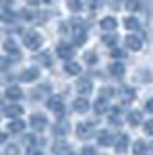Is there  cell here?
Listing matches in <instances>:
<instances>
[{"label":"cell","instance_id":"1","mask_svg":"<svg viewBox=\"0 0 153 155\" xmlns=\"http://www.w3.org/2000/svg\"><path fill=\"white\" fill-rule=\"evenodd\" d=\"M23 45H25L29 51H37L41 45H43V37L39 35L37 31H33V29H29V31L23 33Z\"/></svg>","mask_w":153,"mask_h":155},{"label":"cell","instance_id":"2","mask_svg":"<svg viewBox=\"0 0 153 155\" xmlns=\"http://www.w3.org/2000/svg\"><path fill=\"white\" fill-rule=\"evenodd\" d=\"M47 107H49L52 113H56V114H62V113H64V101H62L60 95L50 97V99L47 101Z\"/></svg>","mask_w":153,"mask_h":155},{"label":"cell","instance_id":"3","mask_svg":"<svg viewBox=\"0 0 153 155\" xmlns=\"http://www.w3.org/2000/svg\"><path fill=\"white\" fill-rule=\"evenodd\" d=\"M29 124H31V128H33V130H37V132H43V130L47 128V116L37 113V114H33V116H31Z\"/></svg>","mask_w":153,"mask_h":155},{"label":"cell","instance_id":"4","mask_svg":"<svg viewBox=\"0 0 153 155\" xmlns=\"http://www.w3.org/2000/svg\"><path fill=\"white\" fill-rule=\"evenodd\" d=\"M76 134H78V138H89V136L93 134V122H80L78 128H76Z\"/></svg>","mask_w":153,"mask_h":155},{"label":"cell","instance_id":"5","mask_svg":"<svg viewBox=\"0 0 153 155\" xmlns=\"http://www.w3.org/2000/svg\"><path fill=\"white\" fill-rule=\"evenodd\" d=\"M56 54H58L62 60H70V58L74 56V48H72V45H68V43H60V45L56 47Z\"/></svg>","mask_w":153,"mask_h":155},{"label":"cell","instance_id":"6","mask_svg":"<svg viewBox=\"0 0 153 155\" xmlns=\"http://www.w3.org/2000/svg\"><path fill=\"white\" fill-rule=\"evenodd\" d=\"M74 41L78 43V45H82L85 41V29H83V23L82 21H74Z\"/></svg>","mask_w":153,"mask_h":155},{"label":"cell","instance_id":"7","mask_svg":"<svg viewBox=\"0 0 153 155\" xmlns=\"http://www.w3.org/2000/svg\"><path fill=\"white\" fill-rule=\"evenodd\" d=\"M78 91L82 95H87L93 91V81L89 80V78H80L78 80Z\"/></svg>","mask_w":153,"mask_h":155},{"label":"cell","instance_id":"8","mask_svg":"<svg viewBox=\"0 0 153 155\" xmlns=\"http://www.w3.org/2000/svg\"><path fill=\"white\" fill-rule=\"evenodd\" d=\"M128 145H130V138H128L126 134H120L116 140V143H114V149H116V153H124L128 149Z\"/></svg>","mask_w":153,"mask_h":155},{"label":"cell","instance_id":"9","mask_svg":"<svg viewBox=\"0 0 153 155\" xmlns=\"http://www.w3.org/2000/svg\"><path fill=\"white\" fill-rule=\"evenodd\" d=\"M74 110L80 113V114L87 113V110H89V101L85 99V97H78V99L74 101Z\"/></svg>","mask_w":153,"mask_h":155},{"label":"cell","instance_id":"10","mask_svg":"<svg viewBox=\"0 0 153 155\" xmlns=\"http://www.w3.org/2000/svg\"><path fill=\"white\" fill-rule=\"evenodd\" d=\"M52 151H54V155H72V147L66 142H56L54 147H52Z\"/></svg>","mask_w":153,"mask_h":155},{"label":"cell","instance_id":"11","mask_svg":"<svg viewBox=\"0 0 153 155\" xmlns=\"http://www.w3.org/2000/svg\"><path fill=\"white\" fill-rule=\"evenodd\" d=\"M124 43H126V47L130 48V51H140V48H142V39L138 35H128Z\"/></svg>","mask_w":153,"mask_h":155},{"label":"cell","instance_id":"12","mask_svg":"<svg viewBox=\"0 0 153 155\" xmlns=\"http://www.w3.org/2000/svg\"><path fill=\"white\" fill-rule=\"evenodd\" d=\"M23 128H25V122L20 120V118L8 122V132H10V134H20V132H23Z\"/></svg>","mask_w":153,"mask_h":155},{"label":"cell","instance_id":"13","mask_svg":"<svg viewBox=\"0 0 153 155\" xmlns=\"http://www.w3.org/2000/svg\"><path fill=\"white\" fill-rule=\"evenodd\" d=\"M20 78H21V81H33V80L39 78V70H37V68H27V70L21 72Z\"/></svg>","mask_w":153,"mask_h":155},{"label":"cell","instance_id":"14","mask_svg":"<svg viewBox=\"0 0 153 155\" xmlns=\"http://www.w3.org/2000/svg\"><path fill=\"white\" fill-rule=\"evenodd\" d=\"M134 99H136V93H134L132 87H122V93H120V101H122V103L128 105V103H132Z\"/></svg>","mask_w":153,"mask_h":155},{"label":"cell","instance_id":"15","mask_svg":"<svg viewBox=\"0 0 153 155\" xmlns=\"http://www.w3.org/2000/svg\"><path fill=\"white\" fill-rule=\"evenodd\" d=\"M68 130H70L68 122H64V120H60V122H56V124H54V128H52V132H54V136H58V138H62V136H66V134H68Z\"/></svg>","mask_w":153,"mask_h":155},{"label":"cell","instance_id":"16","mask_svg":"<svg viewBox=\"0 0 153 155\" xmlns=\"http://www.w3.org/2000/svg\"><path fill=\"white\" fill-rule=\"evenodd\" d=\"M97 142H99V145H111L112 143V134L109 132V130H103V132H99L97 134Z\"/></svg>","mask_w":153,"mask_h":155},{"label":"cell","instance_id":"17","mask_svg":"<svg viewBox=\"0 0 153 155\" xmlns=\"http://www.w3.org/2000/svg\"><path fill=\"white\" fill-rule=\"evenodd\" d=\"M6 97H8V99H12V101H18V99H21V97H23V91L18 85H10L6 89Z\"/></svg>","mask_w":153,"mask_h":155},{"label":"cell","instance_id":"18","mask_svg":"<svg viewBox=\"0 0 153 155\" xmlns=\"http://www.w3.org/2000/svg\"><path fill=\"white\" fill-rule=\"evenodd\" d=\"M64 70L68 72L70 76H80V74H82V66H80L78 62H74V60H68V62H66Z\"/></svg>","mask_w":153,"mask_h":155},{"label":"cell","instance_id":"19","mask_svg":"<svg viewBox=\"0 0 153 155\" xmlns=\"http://www.w3.org/2000/svg\"><path fill=\"white\" fill-rule=\"evenodd\" d=\"M95 113L97 114H103V113H107L109 110V99H103V97H99L97 101H95Z\"/></svg>","mask_w":153,"mask_h":155},{"label":"cell","instance_id":"20","mask_svg":"<svg viewBox=\"0 0 153 155\" xmlns=\"http://www.w3.org/2000/svg\"><path fill=\"white\" fill-rule=\"evenodd\" d=\"M109 72H111L114 78H122L124 76V64L122 62H112V64L109 66Z\"/></svg>","mask_w":153,"mask_h":155},{"label":"cell","instance_id":"21","mask_svg":"<svg viewBox=\"0 0 153 155\" xmlns=\"http://www.w3.org/2000/svg\"><path fill=\"white\" fill-rule=\"evenodd\" d=\"M23 113V109L20 105H10V107H6V114L8 116H12V118H18V116H21Z\"/></svg>","mask_w":153,"mask_h":155},{"label":"cell","instance_id":"22","mask_svg":"<svg viewBox=\"0 0 153 155\" xmlns=\"http://www.w3.org/2000/svg\"><path fill=\"white\" fill-rule=\"evenodd\" d=\"M132 149H134V155H147V145H145V142H140V140H138V142L132 145Z\"/></svg>","mask_w":153,"mask_h":155},{"label":"cell","instance_id":"23","mask_svg":"<svg viewBox=\"0 0 153 155\" xmlns=\"http://www.w3.org/2000/svg\"><path fill=\"white\" fill-rule=\"evenodd\" d=\"M101 27L105 29V31H112V29L116 27V19L114 18H103L101 19Z\"/></svg>","mask_w":153,"mask_h":155},{"label":"cell","instance_id":"24","mask_svg":"<svg viewBox=\"0 0 153 155\" xmlns=\"http://www.w3.org/2000/svg\"><path fill=\"white\" fill-rule=\"evenodd\" d=\"M4 51L10 52V54H14V56H20V48L16 47L14 41H6V43H4Z\"/></svg>","mask_w":153,"mask_h":155},{"label":"cell","instance_id":"25","mask_svg":"<svg viewBox=\"0 0 153 155\" xmlns=\"http://www.w3.org/2000/svg\"><path fill=\"white\" fill-rule=\"evenodd\" d=\"M128 122H130L132 126H138L142 122V113L140 110H132V113L128 114Z\"/></svg>","mask_w":153,"mask_h":155},{"label":"cell","instance_id":"26","mask_svg":"<svg viewBox=\"0 0 153 155\" xmlns=\"http://www.w3.org/2000/svg\"><path fill=\"white\" fill-rule=\"evenodd\" d=\"M124 27L126 29H140V21L136 18H126L124 19Z\"/></svg>","mask_w":153,"mask_h":155},{"label":"cell","instance_id":"27","mask_svg":"<svg viewBox=\"0 0 153 155\" xmlns=\"http://www.w3.org/2000/svg\"><path fill=\"white\" fill-rule=\"evenodd\" d=\"M103 43H105L107 47H114V43H116V35H112V33L103 35Z\"/></svg>","mask_w":153,"mask_h":155},{"label":"cell","instance_id":"28","mask_svg":"<svg viewBox=\"0 0 153 155\" xmlns=\"http://www.w3.org/2000/svg\"><path fill=\"white\" fill-rule=\"evenodd\" d=\"M25 143L33 147V145H39V143H43V140H39L37 136H25Z\"/></svg>","mask_w":153,"mask_h":155},{"label":"cell","instance_id":"29","mask_svg":"<svg viewBox=\"0 0 153 155\" xmlns=\"http://www.w3.org/2000/svg\"><path fill=\"white\" fill-rule=\"evenodd\" d=\"M85 62H87L89 66H93V64H97V54L95 52H85Z\"/></svg>","mask_w":153,"mask_h":155},{"label":"cell","instance_id":"30","mask_svg":"<svg viewBox=\"0 0 153 155\" xmlns=\"http://www.w3.org/2000/svg\"><path fill=\"white\" fill-rule=\"evenodd\" d=\"M39 60L45 66H50V54H49V52H43V54H39Z\"/></svg>","mask_w":153,"mask_h":155},{"label":"cell","instance_id":"31","mask_svg":"<svg viewBox=\"0 0 153 155\" xmlns=\"http://www.w3.org/2000/svg\"><path fill=\"white\" fill-rule=\"evenodd\" d=\"M143 130H145L147 134H153V120H147V122L143 124Z\"/></svg>","mask_w":153,"mask_h":155},{"label":"cell","instance_id":"32","mask_svg":"<svg viewBox=\"0 0 153 155\" xmlns=\"http://www.w3.org/2000/svg\"><path fill=\"white\" fill-rule=\"evenodd\" d=\"M107 97H112V89H111V87H103V99H107Z\"/></svg>","mask_w":153,"mask_h":155},{"label":"cell","instance_id":"33","mask_svg":"<svg viewBox=\"0 0 153 155\" xmlns=\"http://www.w3.org/2000/svg\"><path fill=\"white\" fill-rule=\"evenodd\" d=\"M82 155H95V149L93 147H83L82 149Z\"/></svg>","mask_w":153,"mask_h":155},{"label":"cell","instance_id":"34","mask_svg":"<svg viewBox=\"0 0 153 155\" xmlns=\"http://www.w3.org/2000/svg\"><path fill=\"white\" fill-rule=\"evenodd\" d=\"M27 155H43V151H41V149H37V147H29Z\"/></svg>","mask_w":153,"mask_h":155},{"label":"cell","instance_id":"35","mask_svg":"<svg viewBox=\"0 0 153 155\" xmlns=\"http://www.w3.org/2000/svg\"><path fill=\"white\" fill-rule=\"evenodd\" d=\"M126 6H128V10H138L140 8V2H126Z\"/></svg>","mask_w":153,"mask_h":155},{"label":"cell","instance_id":"36","mask_svg":"<svg viewBox=\"0 0 153 155\" xmlns=\"http://www.w3.org/2000/svg\"><path fill=\"white\" fill-rule=\"evenodd\" d=\"M6 153L8 155H18V147H16V145H10V147L6 149Z\"/></svg>","mask_w":153,"mask_h":155},{"label":"cell","instance_id":"37","mask_svg":"<svg viewBox=\"0 0 153 155\" xmlns=\"http://www.w3.org/2000/svg\"><path fill=\"white\" fill-rule=\"evenodd\" d=\"M145 110H147V113H151V114H153V99H149V101L145 103Z\"/></svg>","mask_w":153,"mask_h":155},{"label":"cell","instance_id":"38","mask_svg":"<svg viewBox=\"0 0 153 155\" xmlns=\"http://www.w3.org/2000/svg\"><path fill=\"white\" fill-rule=\"evenodd\" d=\"M68 6H70V10H80V8H82V4H80V2H70Z\"/></svg>","mask_w":153,"mask_h":155},{"label":"cell","instance_id":"39","mask_svg":"<svg viewBox=\"0 0 153 155\" xmlns=\"http://www.w3.org/2000/svg\"><path fill=\"white\" fill-rule=\"evenodd\" d=\"M6 66H10V60L8 58H0V68H6Z\"/></svg>","mask_w":153,"mask_h":155},{"label":"cell","instance_id":"40","mask_svg":"<svg viewBox=\"0 0 153 155\" xmlns=\"http://www.w3.org/2000/svg\"><path fill=\"white\" fill-rule=\"evenodd\" d=\"M112 56H124L122 51H112Z\"/></svg>","mask_w":153,"mask_h":155},{"label":"cell","instance_id":"41","mask_svg":"<svg viewBox=\"0 0 153 155\" xmlns=\"http://www.w3.org/2000/svg\"><path fill=\"white\" fill-rule=\"evenodd\" d=\"M4 142H6V134L0 132V143H4Z\"/></svg>","mask_w":153,"mask_h":155}]
</instances>
